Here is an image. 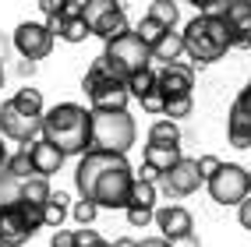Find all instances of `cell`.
Here are the masks:
<instances>
[{
  "label": "cell",
  "instance_id": "cell-28",
  "mask_svg": "<svg viewBox=\"0 0 251 247\" xmlns=\"http://www.w3.org/2000/svg\"><path fill=\"white\" fill-rule=\"evenodd\" d=\"M22 202V180H14L7 170H0V208Z\"/></svg>",
  "mask_w": 251,
  "mask_h": 247
},
{
  "label": "cell",
  "instance_id": "cell-18",
  "mask_svg": "<svg viewBox=\"0 0 251 247\" xmlns=\"http://www.w3.org/2000/svg\"><path fill=\"white\" fill-rule=\"evenodd\" d=\"M184 159L180 145H145V166H152L159 177H166Z\"/></svg>",
  "mask_w": 251,
  "mask_h": 247
},
{
  "label": "cell",
  "instance_id": "cell-35",
  "mask_svg": "<svg viewBox=\"0 0 251 247\" xmlns=\"http://www.w3.org/2000/svg\"><path fill=\"white\" fill-rule=\"evenodd\" d=\"M75 233H78V247H99V244H106L96 229H75Z\"/></svg>",
  "mask_w": 251,
  "mask_h": 247
},
{
  "label": "cell",
  "instance_id": "cell-23",
  "mask_svg": "<svg viewBox=\"0 0 251 247\" xmlns=\"http://www.w3.org/2000/svg\"><path fill=\"white\" fill-rule=\"evenodd\" d=\"M149 145H180V127L174 120H156L149 127Z\"/></svg>",
  "mask_w": 251,
  "mask_h": 247
},
{
  "label": "cell",
  "instance_id": "cell-37",
  "mask_svg": "<svg viewBox=\"0 0 251 247\" xmlns=\"http://www.w3.org/2000/svg\"><path fill=\"white\" fill-rule=\"evenodd\" d=\"M233 106H237L241 113H248V117H251V81H248V85L241 89V95L233 99Z\"/></svg>",
  "mask_w": 251,
  "mask_h": 247
},
{
  "label": "cell",
  "instance_id": "cell-9",
  "mask_svg": "<svg viewBox=\"0 0 251 247\" xmlns=\"http://www.w3.org/2000/svg\"><path fill=\"white\" fill-rule=\"evenodd\" d=\"M205 187H209L216 205H241L251 194V177H248V170L241 162H223V166L205 180Z\"/></svg>",
  "mask_w": 251,
  "mask_h": 247
},
{
  "label": "cell",
  "instance_id": "cell-25",
  "mask_svg": "<svg viewBox=\"0 0 251 247\" xmlns=\"http://www.w3.org/2000/svg\"><path fill=\"white\" fill-rule=\"evenodd\" d=\"M14 106H18V110H25L28 113V117H43V92L39 89H18V92H14Z\"/></svg>",
  "mask_w": 251,
  "mask_h": 247
},
{
  "label": "cell",
  "instance_id": "cell-6",
  "mask_svg": "<svg viewBox=\"0 0 251 247\" xmlns=\"http://www.w3.org/2000/svg\"><path fill=\"white\" fill-rule=\"evenodd\" d=\"M81 89H85L92 110H106V113H117V110H127V85L124 81H117L103 60H92V67L85 71V78H81Z\"/></svg>",
  "mask_w": 251,
  "mask_h": 247
},
{
  "label": "cell",
  "instance_id": "cell-20",
  "mask_svg": "<svg viewBox=\"0 0 251 247\" xmlns=\"http://www.w3.org/2000/svg\"><path fill=\"white\" fill-rule=\"evenodd\" d=\"M184 53V36L180 32H166V36L152 46V60H163V67L166 64H177Z\"/></svg>",
  "mask_w": 251,
  "mask_h": 247
},
{
  "label": "cell",
  "instance_id": "cell-43",
  "mask_svg": "<svg viewBox=\"0 0 251 247\" xmlns=\"http://www.w3.org/2000/svg\"><path fill=\"white\" fill-rule=\"evenodd\" d=\"M18 74H22V78H28V74H36V64H28V60H22V64H18Z\"/></svg>",
  "mask_w": 251,
  "mask_h": 247
},
{
  "label": "cell",
  "instance_id": "cell-8",
  "mask_svg": "<svg viewBox=\"0 0 251 247\" xmlns=\"http://www.w3.org/2000/svg\"><path fill=\"white\" fill-rule=\"evenodd\" d=\"M81 18H85V25H89L92 36H99L103 43H110L117 36H124V32H131L124 7L113 4V0H85V4H81Z\"/></svg>",
  "mask_w": 251,
  "mask_h": 247
},
{
  "label": "cell",
  "instance_id": "cell-7",
  "mask_svg": "<svg viewBox=\"0 0 251 247\" xmlns=\"http://www.w3.org/2000/svg\"><path fill=\"white\" fill-rule=\"evenodd\" d=\"M43 226V208L28 202H14L0 208V247H22Z\"/></svg>",
  "mask_w": 251,
  "mask_h": 247
},
{
  "label": "cell",
  "instance_id": "cell-13",
  "mask_svg": "<svg viewBox=\"0 0 251 247\" xmlns=\"http://www.w3.org/2000/svg\"><path fill=\"white\" fill-rule=\"evenodd\" d=\"M195 89V67L191 64H166V67L156 74V92L163 99H177V95H191Z\"/></svg>",
  "mask_w": 251,
  "mask_h": 247
},
{
  "label": "cell",
  "instance_id": "cell-24",
  "mask_svg": "<svg viewBox=\"0 0 251 247\" xmlns=\"http://www.w3.org/2000/svg\"><path fill=\"white\" fill-rule=\"evenodd\" d=\"M127 208H149V212H156V187L145 184V180H135L131 198H127ZM127 208H124V212H127Z\"/></svg>",
  "mask_w": 251,
  "mask_h": 247
},
{
  "label": "cell",
  "instance_id": "cell-29",
  "mask_svg": "<svg viewBox=\"0 0 251 247\" xmlns=\"http://www.w3.org/2000/svg\"><path fill=\"white\" fill-rule=\"evenodd\" d=\"M135 36H138V39H142V43H145L149 49H152V46H156V43H159V39L166 36V28H163L159 22H152V18L145 14V18L138 22V28H135Z\"/></svg>",
  "mask_w": 251,
  "mask_h": 247
},
{
  "label": "cell",
  "instance_id": "cell-48",
  "mask_svg": "<svg viewBox=\"0 0 251 247\" xmlns=\"http://www.w3.org/2000/svg\"><path fill=\"white\" fill-rule=\"evenodd\" d=\"M99 247H110V244H99Z\"/></svg>",
  "mask_w": 251,
  "mask_h": 247
},
{
  "label": "cell",
  "instance_id": "cell-31",
  "mask_svg": "<svg viewBox=\"0 0 251 247\" xmlns=\"http://www.w3.org/2000/svg\"><path fill=\"white\" fill-rule=\"evenodd\" d=\"M96 212H99V208H96V205H89V202H75V205H71V219H75V223H81V226H89V223L96 219Z\"/></svg>",
  "mask_w": 251,
  "mask_h": 247
},
{
  "label": "cell",
  "instance_id": "cell-47",
  "mask_svg": "<svg viewBox=\"0 0 251 247\" xmlns=\"http://www.w3.org/2000/svg\"><path fill=\"white\" fill-rule=\"evenodd\" d=\"M0 89H4V67H0Z\"/></svg>",
  "mask_w": 251,
  "mask_h": 247
},
{
  "label": "cell",
  "instance_id": "cell-32",
  "mask_svg": "<svg viewBox=\"0 0 251 247\" xmlns=\"http://www.w3.org/2000/svg\"><path fill=\"white\" fill-rule=\"evenodd\" d=\"M127 223L135 226V229H138V226L145 229L149 223H156V212H149V208H127Z\"/></svg>",
  "mask_w": 251,
  "mask_h": 247
},
{
  "label": "cell",
  "instance_id": "cell-11",
  "mask_svg": "<svg viewBox=\"0 0 251 247\" xmlns=\"http://www.w3.org/2000/svg\"><path fill=\"white\" fill-rule=\"evenodd\" d=\"M11 46L22 53V60L36 64V60L50 57V49H53V32L46 28V22H22L14 28V36H11Z\"/></svg>",
  "mask_w": 251,
  "mask_h": 247
},
{
  "label": "cell",
  "instance_id": "cell-22",
  "mask_svg": "<svg viewBox=\"0 0 251 247\" xmlns=\"http://www.w3.org/2000/svg\"><path fill=\"white\" fill-rule=\"evenodd\" d=\"M50 194H53V191H50V180H43V177H32V180L22 184V202H28V205L43 208L50 202Z\"/></svg>",
  "mask_w": 251,
  "mask_h": 247
},
{
  "label": "cell",
  "instance_id": "cell-10",
  "mask_svg": "<svg viewBox=\"0 0 251 247\" xmlns=\"http://www.w3.org/2000/svg\"><path fill=\"white\" fill-rule=\"evenodd\" d=\"M0 135L28 148L43 135V117H28L25 110L14 106V99H7V103H0Z\"/></svg>",
  "mask_w": 251,
  "mask_h": 247
},
{
  "label": "cell",
  "instance_id": "cell-42",
  "mask_svg": "<svg viewBox=\"0 0 251 247\" xmlns=\"http://www.w3.org/2000/svg\"><path fill=\"white\" fill-rule=\"evenodd\" d=\"M138 247H170V244H166L163 237H149V240H142Z\"/></svg>",
  "mask_w": 251,
  "mask_h": 247
},
{
  "label": "cell",
  "instance_id": "cell-39",
  "mask_svg": "<svg viewBox=\"0 0 251 247\" xmlns=\"http://www.w3.org/2000/svg\"><path fill=\"white\" fill-rule=\"evenodd\" d=\"M135 180H145V184H152V187H156V184H159L163 177H159V173H156L152 166H145V162H142V170L135 173Z\"/></svg>",
  "mask_w": 251,
  "mask_h": 247
},
{
  "label": "cell",
  "instance_id": "cell-5",
  "mask_svg": "<svg viewBox=\"0 0 251 247\" xmlns=\"http://www.w3.org/2000/svg\"><path fill=\"white\" fill-rule=\"evenodd\" d=\"M99 60L106 64V71L117 78V81H124L127 85V78H135L138 71H149L152 67V49H149L135 32H124V36H117L103 46V53H99Z\"/></svg>",
  "mask_w": 251,
  "mask_h": 247
},
{
  "label": "cell",
  "instance_id": "cell-3",
  "mask_svg": "<svg viewBox=\"0 0 251 247\" xmlns=\"http://www.w3.org/2000/svg\"><path fill=\"white\" fill-rule=\"evenodd\" d=\"M180 36H184V53L191 57V67H198V64H216L220 57H226V49H233L223 18L195 14V18L184 25Z\"/></svg>",
  "mask_w": 251,
  "mask_h": 247
},
{
  "label": "cell",
  "instance_id": "cell-46",
  "mask_svg": "<svg viewBox=\"0 0 251 247\" xmlns=\"http://www.w3.org/2000/svg\"><path fill=\"white\" fill-rule=\"evenodd\" d=\"M110 247H138V240H131V237H121V240H113Z\"/></svg>",
  "mask_w": 251,
  "mask_h": 247
},
{
  "label": "cell",
  "instance_id": "cell-45",
  "mask_svg": "<svg viewBox=\"0 0 251 247\" xmlns=\"http://www.w3.org/2000/svg\"><path fill=\"white\" fill-rule=\"evenodd\" d=\"M7 49H11V39H7V36H0V67H4V57H7Z\"/></svg>",
  "mask_w": 251,
  "mask_h": 247
},
{
  "label": "cell",
  "instance_id": "cell-44",
  "mask_svg": "<svg viewBox=\"0 0 251 247\" xmlns=\"http://www.w3.org/2000/svg\"><path fill=\"white\" fill-rule=\"evenodd\" d=\"M7 159H11V152H7V145H4V138H0V170H7Z\"/></svg>",
  "mask_w": 251,
  "mask_h": 247
},
{
  "label": "cell",
  "instance_id": "cell-41",
  "mask_svg": "<svg viewBox=\"0 0 251 247\" xmlns=\"http://www.w3.org/2000/svg\"><path fill=\"white\" fill-rule=\"evenodd\" d=\"M170 247H202V240H198V233H188V237H177V240H166Z\"/></svg>",
  "mask_w": 251,
  "mask_h": 247
},
{
  "label": "cell",
  "instance_id": "cell-38",
  "mask_svg": "<svg viewBox=\"0 0 251 247\" xmlns=\"http://www.w3.org/2000/svg\"><path fill=\"white\" fill-rule=\"evenodd\" d=\"M237 219H241V226H244V229H251V194L237 205Z\"/></svg>",
  "mask_w": 251,
  "mask_h": 247
},
{
  "label": "cell",
  "instance_id": "cell-14",
  "mask_svg": "<svg viewBox=\"0 0 251 247\" xmlns=\"http://www.w3.org/2000/svg\"><path fill=\"white\" fill-rule=\"evenodd\" d=\"M223 22H226L233 49H248L251 46V4L248 0H230L223 11Z\"/></svg>",
  "mask_w": 251,
  "mask_h": 247
},
{
  "label": "cell",
  "instance_id": "cell-30",
  "mask_svg": "<svg viewBox=\"0 0 251 247\" xmlns=\"http://www.w3.org/2000/svg\"><path fill=\"white\" fill-rule=\"evenodd\" d=\"M191 95H177V99H166V103H163V120H180V117H188V113H191Z\"/></svg>",
  "mask_w": 251,
  "mask_h": 247
},
{
  "label": "cell",
  "instance_id": "cell-1",
  "mask_svg": "<svg viewBox=\"0 0 251 247\" xmlns=\"http://www.w3.org/2000/svg\"><path fill=\"white\" fill-rule=\"evenodd\" d=\"M131 187H135V170L124 156L85 152L75 166V191L81 194V202L96 208H127Z\"/></svg>",
  "mask_w": 251,
  "mask_h": 247
},
{
  "label": "cell",
  "instance_id": "cell-21",
  "mask_svg": "<svg viewBox=\"0 0 251 247\" xmlns=\"http://www.w3.org/2000/svg\"><path fill=\"white\" fill-rule=\"evenodd\" d=\"M149 18L159 22L166 32H174V25H177V18H180V7L170 4V0H152V4H149Z\"/></svg>",
  "mask_w": 251,
  "mask_h": 247
},
{
  "label": "cell",
  "instance_id": "cell-16",
  "mask_svg": "<svg viewBox=\"0 0 251 247\" xmlns=\"http://www.w3.org/2000/svg\"><path fill=\"white\" fill-rule=\"evenodd\" d=\"M28 156H32V166H36V177H43V180H50L53 173H60V166H64V156L46 138L32 141L28 145Z\"/></svg>",
  "mask_w": 251,
  "mask_h": 247
},
{
  "label": "cell",
  "instance_id": "cell-36",
  "mask_svg": "<svg viewBox=\"0 0 251 247\" xmlns=\"http://www.w3.org/2000/svg\"><path fill=\"white\" fill-rule=\"evenodd\" d=\"M163 103H166V99H163L159 92H149V95L142 99V110H145V113H163Z\"/></svg>",
  "mask_w": 251,
  "mask_h": 247
},
{
  "label": "cell",
  "instance_id": "cell-12",
  "mask_svg": "<svg viewBox=\"0 0 251 247\" xmlns=\"http://www.w3.org/2000/svg\"><path fill=\"white\" fill-rule=\"evenodd\" d=\"M202 184H205V180H202V173H198V159H188V156H184L177 166L159 180V187L166 194H174V198H188V194H195Z\"/></svg>",
  "mask_w": 251,
  "mask_h": 247
},
{
  "label": "cell",
  "instance_id": "cell-27",
  "mask_svg": "<svg viewBox=\"0 0 251 247\" xmlns=\"http://www.w3.org/2000/svg\"><path fill=\"white\" fill-rule=\"evenodd\" d=\"M7 173L14 177V180H32L36 177V166H32V156H28V148H22V152H14L11 159H7Z\"/></svg>",
  "mask_w": 251,
  "mask_h": 247
},
{
  "label": "cell",
  "instance_id": "cell-19",
  "mask_svg": "<svg viewBox=\"0 0 251 247\" xmlns=\"http://www.w3.org/2000/svg\"><path fill=\"white\" fill-rule=\"evenodd\" d=\"M68 202H71V198L64 194V191H57V194H50V202L43 205V226H53V229H60V226H64V219L71 216V208H68Z\"/></svg>",
  "mask_w": 251,
  "mask_h": 247
},
{
  "label": "cell",
  "instance_id": "cell-2",
  "mask_svg": "<svg viewBox=\"0 0 251 247\" xmlns=\"http://www.w3.org/2000/svg\"><path fill=\"white\" fill-rule=\"evenodd\" d=\"M43 138L68 156H85L92 152V110L78 106V103H57L53 110L43 113Z\"/></svg>",
  "mask_w": 251,
  "mask_h": 247
},
{
  "label": "cell",
  "instance_id": "cell-49",
  "mask_svg": "<svg viewBox=\"0 0 251 247\" xmlns=\"http://www.w3.org/2000/svg\"><path fill=\"white\" fill-rule=\"evenodd\" d=\"M248 177H251V170H248Z\"/></svg>",
  "mask_w": 251,
  "mask_h": 247
},
{
  "label": "cell",
  "instance_id": "cell-4",
  "mask_svg": "<svg viewBox=\"0 0 251 247\" xmlns=\"http://www.w3.org/2000/svg\"><path fill=\"white\" fill-rule=\"evenodd\" d=\"M138 127L127 110H92V152H110V156H127V148L135 145Z\"/></svg>",
  "mask_w": 251,
  "mask_h": 247
},
{
  "label": "cell",
  "instance_id": "cell-26",
  "mask_svg": "<svg viewBox=\"0 0 251 247\" xmlns=\"http://www.w3.org/2000/svg\"><path fill=\"white\" fill-rule=\"evenodd\" d=\"M149 92H156V71H152V67H149V71H138L135 78H127V95H131V99H138V103H142Z\"/></svg>",
  "mask_w": 251,
  "mask_h": 247
},
{
  "label": "cell",
  "instance_id": "cell-34",
  "mask_svg": "<svg viewBox=\"0 0 251 247\" xmlns=\"http://www.w3.org/2000/svg\"><path fill=\"white\" fill-rule=\"evenodd\" d=\"M220 166H223V162L216 159V156H198V173H202V180H209Z\"/></svg>",
  "mask_w": 251,
  "mask_h": 247
},
{
  "label": "cell",
  "instance_id": "cell-40",
  "mask_svg": "<svg viewBox=\"0 0 251 247\" xmlns=\"http://www.w3.org/2000/svg\"><path fill=\"white\" fill-rule=\"evenodd\" d=\"M39 7H43V14H46V22H50V18H57V14L64 11V4H60V0H43Z\"/></svg>",
  "mask_w": 251,
  "mask_h": 247
},
{
  "label": "cell",
  "instance_id": "cell-17",
  "mask_svg": "<svg viewBox=\"0 0 251 247\" xmlns=\"http://www.w3.org/2000/svg\"><path fill=\"white\" fill-rule=\"evenodd\" d=\"M46 28L53 32V39H64V43H85L92 36L81 14H75V18H71V14H57V18L46 22Z\"/></svg>",
  "mask_w": 251,
  "mask_h": 247
},
{
  "label": "cell",
  "instance_id": "cell-15",
  "mask_svg": "<svg viewBox=\"0 0 251 247\" xmlns=\"http://www.w3.org/2000/svg\"><path fill=\"white\" fill-rule=\"evenodd\" d=\"M156 226H159L163 240H177V237L195 233V219H191V212L184 205H163V208H156Z\"/></svg>",
  "mask_w": 251,
  "mask_h": 247
},
{
  "label": "cell",
  "instance_id": "cell-33",
  "mask_svg": "<svg viewBox=\"0 0 251 247\" xmlns=\"http://www.w3.org/2000/svg\"><path fill=\"white\" fill-rule=\"evenodd\" d=\"M50 247H78V233L75 229H57L53 240H50Z\"/></svg>",
  "mask_w": 251,
  "mask_h": 247
}]
</instances>
